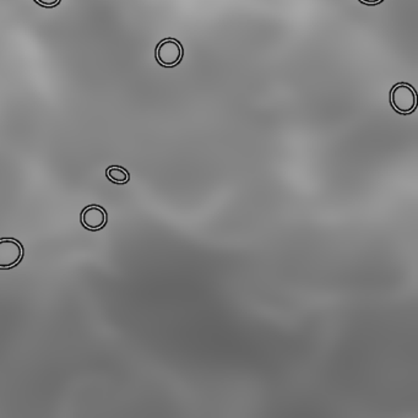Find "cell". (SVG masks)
<instances>
[{
    "label": "cell",
    "instance_id": "1",
    "mask_svg": "<svg viewBox=\"0 0 418 418\" xmlns=\"http://www.w3.org/2000/svg\"><path fill=\"white\" fill-rule=\"evenodd\" d=\"M393 109L401 114L414 112L417 106V94L414 87L409 84L395 85L391 92Z\"/></svg>",
    "mask_w": 418,
    "mask_h": 418
},
{
    "label": "cell",
    "instance_id": "2",
    "mask_svg": "<svg viewBox=\"0 0 418 418\" xmlns=\"http://www.w3.org/2000/svg\"><path fill=\"white\" fill-rule=\"evenodd\" d=\"M183 58V47L174 38H166L156 47V59L159 64L165 68L178 66Z\"/></svg>",
    "mask_w": 418,
    "mask_h": 418
},
{
    "label": "cell",
    "instance_id": "3",
    "mask_svg": "<svg viewBox=\"0 0 418 418\" xmlns=\"http://www.w3.org/2000/svg\"><path fill=\"white\" fill-rule=\"evenodd\" d=\"M24 257V248L13 238L0 240V269L15 268Z\"/></svg>",
    "mask_w": 418,
    "mask_h": 418
},
{
    "label": "cell",
    "instance_id": "4",
    "mask_svg": "<svg viewBox=\"0 0 418 418\" xmlns=\"http://www.w3.org/2000/svg\"><path fill=\"white\" fill-rule=\"evenodd\" d=\"M81 223L90 230H102L107 223V212L99 205H90L81 212Z\"/></svg>",
    "mask_w": 418,
    "mask_h": 418
},
{
    "label": "cell",
    "instance_id": "5",
    "mask_svg": "<svg viewBox=\"0 0 418 418\" xmlns=\"http://www.w3.org/2000/svg\"><path fill=\"white\" fill-rule=\"evenodd\" d=\"M106 176L113 183L125 184L129 182V173L127 169L123 168L121 166H111L106 171Z\"/></svg>",
    "mask_w": 418,
    "mask_h": 418
},
{
    "label": "cell",
    "instance_id": "6",
    "mask_svg": "<svg viewBox=\"0 0 418 418\" xmlns=\"http://www.w3.org/2000/svg\"><path fill=\"white\" fill-rule=\"evenodd\" d=\"M61 0H35L36 4L43 6V8H48V9L56 8V6L61 4Z\"/></svg>",
    "mask_w": 418,
    "mask_h": 418
},
{
    "label": "cell",
    "instance_id": "7",
    "mask_svg": "<svg viewBox=\"0 0 418 418\" xmlns=\"http://www.w3.org/2000/svg\"><path fill=\"white\" fill-rule=\"evenodd\" d=\"M359 1H361V3H363V4L366 5H378L381 4L383 0H359Z\"/></svg>",
    "mask_w": 418,
    "mask_h": 418
}]
</instances>
